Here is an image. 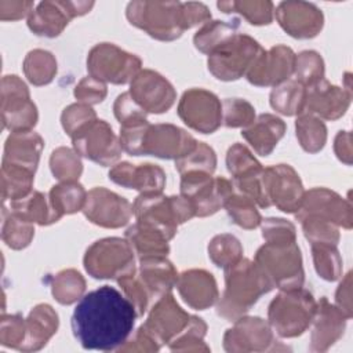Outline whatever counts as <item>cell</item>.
<instances>
[{"mask_svg": "<svg viewBox=\"0 0 353 353\" xmlns=\"http://www.w3.org/2000/svg\"><path fill=\"white\" fill-rule=\"evenodd\" d=\"M295 130L299 145L305 152L317 153L324 148L327 128L321 119L310 113H299L295 123Z\"/></svg>", "mask_w": 353, "mask_h": 353, "instance_id": "8d00e7d4", "label": "cell"}, {"mask_svg": "<svg viewBox=\"0 0 353 353\" xmlns=\"http://www.w3.org/2000/svg\"><path fill=\"white\" fill-rule=\"evenodd\" d=\"M37 109L30 101L26 84L15 74L1 80V120L11 132L29 131L37 123Z\"/></svg>", "mask_w": 353, "mask_h": 353, "instance_id": "8fae6325", "label": "cell"}, {"mask_svg": "<svg viewBox=\"0 0 353 353\" xmlns=\"http://www.w3.org/2000/svg\"><path fill=\"white\" fill-rule=\"evenodd\" d=\"M263 48L248 34L236 33L208 55V70L223 81L243 77Z\"/></svg>", "mask_w": 353, "mask_h": 353, "instance_id": "ba28073f", "label": "cell"}, {"mask_svg": "<svg viewBox=\"0 0 353 353\" xmlns=\"http://www.w3.org/2000/svg\"><path fill=\"white\" fill-rule=\"evenodd\" d=\"M74 97L77 98V101L85 105L99 103L106 97V85L103 81L87 76L81 79L80 83L76 85Z\"/></svg>", "mask_w": 353, "mask_h": 353, "instance_id": "91938a15", "label": "cell"}, {"mask_svg": "<svg viewBox=\"0 0 353 353\" xmlns=\"http://www.w3.org/2000/svg\"><path fill=\"white\" fill-rule=\"evenodd\" d=\"M216 7L225 14H240L251 25H269L274 12L272 1H218Z\"/></svg>", "mask_w": 353, "mask_h": 353, "instance_id": "ab89813d", "label": "cell"}, {"mask_svg": "<svg viewBox=\"0 0 353 353\" xmlns=\"http://www.w3.org/2000/svg\"><path fill=\"white\" fill-rule=\"evenodd\" d=\"M243 247L232 234H218L208 244V256L218 268H228L241 259Z\"/></svg>", "mask_w": 353, "mask_h": 353, "instance_id": "c3c4849f", "label": "cell"}, {"mask_svg": "<svg viewBox=\"0 0 353 353\" xmlns=\"http://www.w3.org/2000/svg\"><path fill=\"white\" fill-rule=\"evenodd\" d=\"M262 223V236L266 241L285 243L295 241V228L291 222L281 218H268Z\"/></svg>", "mask_w": 353, "mask_h": 353, "instance_id": "6f0895ef", "label": "cell"}, {"mask_svg": "<svg viewBox=\"0 0 353 353\" xmlns=\"http://www.w3.org/2000/svg\"><path fill=\"white\" fill-rule=\"evenodd\" d=\"M239 21L233 22L225 21H208L203 25L200 30L193 37V43L196 48L207 55H210L215 48L228 41L237 33Z\"/></svg>", "mask_w": 353, "mask_h": 353, "instance_id": "d590c367", "label": "cell"}, {"mask_svg": "<svg viewBox=\"0 0 353 353\" xmlns=\"http://www.w3.org/2000/svg\"><path fill=\"white\" fill-rule=\"evenodd\" d=\"M141 59L112 43H99L91 48L87 69L91 77L113 84L131 83L139 73Z\"/></svg>", "mask_w": 353, "mask_h": 353, "instance_id": "30bf717a", "label": "cell"}, {"mask_svg": "<svg viewBox=\"0 0 353 353\" xmlns=\"http://www.w3.org/2000/svg\"><path fill=\"white\" fill-rule=\"evenodd\" d=\"M316 306L313 295L302 287L283 290L269 305V325L283 338L298 336L312 324Z\"/></svg>", "mask_w": 353, "mask_h": 353, "instance_id": "277c9868", "label": "cell"}, {"mask_svg": "<svg viewBox=\"0 0 353 353\" xmlns=\"http://www.w3.org/2000/svg\"><path fill=\"white\" fill-rule=\"evenodd\" d=\"M352 90L330 84L325 79L306 87L303 109L301 113H310L324 120H336L345 114L350 105Z\"/></svg>", "mask_w": 353, "mask_h": 353, "instance_id": "44dd1931", "label": "cell"}, {"mask_svg": "<svg viewBox=\"0 0 353 353\" xmlns=\"http://www.w3.org/2000/svg\"><path fill=\"white\" fill-rule=\"evenodd\" d=\"M119 285L123 290V294L130 299V302L134 305L138 316H142L150 305V296L148 291L145 290L141 279L138 277L137 270L128 276H124L117 280Z\"/></svg>", "mask_w": 353, "mask_h": 353, "instance_id": "11a10c76", "label": "cell"}, {"mask_svg": "<svg viewBox=\"0 0 353 353\" xmlns=\"http://www.w3.org/2000/svg\"><path fill=\"white\" fill-rule=\"evenodd\" d=\"M83 212L88 221L98 226L120 228L128 223L134 210L124 197L105 188H94L87 193Z\"/></svg>", "mask_w": 353, "mask_h": 353, "instance_id": "e0dca14e", "label": "cell"}, {"mask_svg": "<svg viewBox=\"0 0 353 353\" xmlns=\"http://www.w3.org/2000/svg\"><path fill=\"white\" fill-rule=\"evenodd\" d=\"M125 15L131 25L161 41L175 40L185 30L179 1H131Z\"/></svg>", "mask_w": 353, "mask_h": 353, "instance_id": "8992f818", "label": "cell"}, {"mask_svg": "<svg viewBox=\"0 0 353 353\" xmlns=\"http://www.w3.org/2000/svg\"><path fill=\"white\" fill-rule=\"evenodd\" d=\"M273 288L261 268L241 258L225 268V291L216 305V313L229 321L247 313L261 295Z\"/></svg>", "mask_w": 353, "mask_h": 353, "instance_id": "7a4b0ae2", "label": "cell"}, {"mask_svg": "<svg viewBox=\"0 0 353 353\" xmlns=\"http://www.w3.org/2000/svg\"><path fill=\"white\" fill-rule=\"evenodd\" d=\"M72 141L77 154L103 167L116 163L123 150L112 127L98 119L76 132Z\"/></svg>", "mask_w": 353, "mask_h": 353, "instance_id": "7c38bea8", "label": "cell"}, {"mask_svg": "<svg viewBox=\"0 0 353 353\" xmlns=\"http://www.w3.org/2000/svg\"><path fill=\"white\" fill-rule=\"evenodd\" d=\"M233 190V183L222 176L212 178L207 172L181 174V196L192 205L194 216L216 212Z\"/></svg>", "mask_w": 353, "mask_h": 353, "instance_id": "9c48e42d", "label": "cell"}, {"mask_svg": "<svg viewBox=\"0 0 353 353\" xmlns=\"http://www.w3.org/2000/svg\"><path fill=\"white\" fill-rule=\"evenodd\" d=\"M182 299L196 310H204L218 301L214 276L203 269H190L178 276L176 285Z\"/></svg>", "mask_w": 353, "mask_h": 353, "instance_id": "4316f807", "label": "cell"}, {"mask_svg": "<svg viewBox=\"0 0 353 353\" xmlns=\"http://www.w3.org/2000/svg\"><path fill=\"white\" fill-rule=\"evenodd\" d=\"M255 204L256 203L248 196L233 190V193L226 199L223 207L236 225L244 229H254L262 222L261 214Z\"/></svg>", "mask_w": 353, "mask_h": 353, "instance_id": "60d3db41", "label": "cell"}, {"mask_svg": "<svg viewBox=\"0 0 353 353\" xmlns=\"http://www.w3.org/2000/svg\"><path fill=\"white\" fill-rule=\"evenodd\" d=\"M125 240L130 243L134 254H137L139 259L167 256L170 252L168 239L159 230L139 222L127 229Z\"/></svg>", "mask_w": 353, "mask_h": 353, "instance_id": "1f68e13d", "label": "cell"}, {"mask_svg": "<svg viewBox=\"0 0 353 353\" xmlns=\"http://www.w3.org/2000/svg\"><path fill=\"white\" fill-rule=\"evenodd\" d=\"M313 262L317 274L327 280L334 281L342 274V258L334 244L325 243H310Z\"/></svg>", "mask_w": 353, "mask_h": 353, "instance_id": "ee69618b", "label": "cell"}, {"mask_svg": "<svg viewBox=\"0 0 353 353\" xmlns=\"http://www.w3.org/2000/svg\"><path fill=\"white\" fill-rule=\"evenodd\" d=\"M48 199L55 212L62 216L83 210L87 192L77 181H63L51 188Z\"/></svg>", "mask_w": 353, "mask_h": 353, "instance_id": "e575fe53", "label": "cell"}, {"mask_svg": "<svg viewBox=\"0 0 353 353\" xmlns=\"http://www.w3.org/2000/svg\"><path fill=\"white\" fill-rule=\"evenodd\" d=\"M128 92L146 113H164L176 98L172 84L160 73L149 69L139 70Z\"/></svg>", "mask_w": 353, "mask_h": 353, "instance_id": "d6986e66", "label": "cell"}, {"mask_svg": "<svg viewBox=\"0 0 353 353\" xmlns=\"http://www.w3.org/2000/svg\"><path fill=\"white\" fill-rule=\"evenodd\" d=\"M262 183L270 204L283 212H296L303 199V186L296 171L288 164L263 168Z\"/></svg>", "mask_w": 353, "mask_h": 353, "instance_id": "5bb4252c", "label": "cell"}, {"mask_svg": "<svg viewBox=\"0 0 353 353\" xmlns=\"http://www.w3.org/2000/svg\"><path fill=\"white\" fill-rule=\"evenodd\" d=\"M346 320L347 316L336 305H331L327 298H321L312 321L314 325L310 350L323 352L335 343L343 334Z\"/></svg>", "mask_w": 353, "mask_h": 353, "instance_id": "484cf974", "label": "cell"}, {"mask_svg": "<svg viewBox=\"0 0 353 353\" xmlns=\"http://www.w3.org/2000/svg\"><path fill=\"white\" fill-rule=\"evenodd\" d=\"M178 116L192 130L212 134L222 124V103L211 91L190 88L178 103Z\"/></svg>", "mask_w": 353, "mask_h": 353, "instance_id": "4fadbf2b", "label": "cell"}, {"mask_svg": "<svg viewBox=\"0 0 353 353\" xmlns=\"http://www.w3.org/2000/svg\"><path fill=\"white\" fill-rule=\"evenodd\" d=\"M26 336V320L19 314H3L0 327V342L3 346L19 349Z\"/></svg>", "mask_w": 353, "mask_h": 353, "instance_id": "9f6ffc18", "label": "cell"}, {"mask_svg": "<svg viewBox=\"0 0 353 353\" xmlns=\"http://www.w3.org/2000/svg\"><path fill=\"white\" fill-rule=\"evenodd\" d=\"M109 179L114 183L135 189L141 193H161L165 185V174L156 164H131L127 161L119 163L109 171Z\"/></svg>", "mask_w": 353, "mask_h": 353, "instance_id": "d4e9b609", "label": "cell"}, {"mask_svg": "<svg viewBox=\"0 0 353 353\" xmlns=\"http://www.w3.org/2000/svg\"><path fill=\"white\" fill-rule=\"evenodd\" d=\"M95 119H97V114L91 109V106L81 102L69 105L68 108H65L61 116L62 127L70 138L76 132H79L81 128L88 125L91 121H94Z\"/></svg>", "mask_w": 353, "mask_h": 353, "instance_id": "db71d44e", "label": "cell"}, {"mask_svg": "<svg viewBox=\"0 0 353 353\" xmlns=\"http://www.w3.org/2000/svg\"><path fill=\"white\" fill-rule=\"evenodd\" d=\"M43 145L41 137L32 130L11 132L6 141L3 163L19 165L34 172Z\"/></svg>", "mask_w": 353, "mask_h": 353, "instance_id": "f1b7e54d", "label": "cell"}, {"mask_svg": "<svg viewBox=\"0 0 353 353\" xmlns=\"http://www.w3.org/2000/svg\"><path fill=\"white\" fill-rule=\"evenodd\" d=\"M94 1H41L28 17L29 29L44 37H57L74 17L90 12Z\"/></svg>", "mask_w": 353, "mask_h": 353, "instance_id": "9a60e30c", "label": "cell"}, {"mask_svg": "<svg viewBox=\"0 0 353 353\" xmlns=\"http://www.w3.org/2000/svg\"><path fill=\"white\" fill-rule=\"evenodd\" d=\"M23 73L34 85L48 84L57 73V61L46 50L29 51L23 61Z\"/></svg>", "mask_w": 353, "mask_h": 353, "instance_id": "f35d334b", "label": "cell"}, {"mask_svg": "<svg viewBox=\"0 0 353 353\" xmlns=\"http://www.w3.org/2000/svg\"><path fill=\"white\" fill-rule=\"evenodd\" d=\"M299 221L305 237L310 243H325L336 245L339 241L338 226L327 219L312 214H295Z\"/></svg>", "mask_w": 353, "mask_h": 353, "instance_id": "f6af8a7d", "label": "cell"}, {"mask_svg": "<svg viewBox=\"0 0 353 353\" xmlns=\"http://www.w3.org/2000/svg\"><path fill=\"white\" fill-rule=\"evenodd\" d=\"M3 241L12 250H21L30 244L34 236V226L32 222L21 218L14 212L6 211L3 208Z\"/></svg>", "mask_w": 353, "mask_h": 353, "instance_id": "b9f144b4", "label": "cell"}, {"mask_svg": "<svg viewBox=\"0 0 353 353\" xmlns=\"http://www.w3.org/2000/svg\"><path fill=\"white\" fill-rule=\"evenodd\" d=\"M335 153L341 161H345L346 164H350L352 157V149H350V134L349 131H341L335 138L334 145Z\"/></svg>", "mask_w": 353, "mask_h": 353, "instance_id": "e7e4bbea", "label": "cell"}, {"mask_svg": "<svg viewBox=\"0 0 353 353\" xmlns=\"http://www.w3.org/2000/svg\"><path fill=\"white\" fill-rule=\"evenodd\" d=\"M84 290L85 281L83 276L74 269L62 270L52 279V295L62 305H70L80 299Z\"/></svg>", "mask_w": 353, "mask_h": 353, "instance_id": "7bdbcfd3", "label": "cell"}, {"mask_svg": "<svg viewBox=\"0 0 353 353\" xmlns=\"http://www.w3.org/2000/svg\"><path fill=\"white\" fill-rule=\"evenodd\" d=\"M216 156L211 146L204 142H199L194 150L189 154L175 160V168L179 174L185 172H207L211 174L215 171Z\"/></svg>", "mask_w": 353, "mask_h": 353, "instance_id": "bcb514c9", "label": "cell"}, {"mask_svg": "<svg viewBox=\"0 0 353 353\" xmlns=\"http://www.w3.org/2000/svg\"><path fill=\"white\" fill-rule=\"evenodd\" d=\"M255 120L254 106L241 98H226L222 102V123L226 127H248Z\"/></svg>", "mask_w": 353, "mask_h": 353, "instance_id": "816d5d0a", "label": "cell"}, {"mask_svg": "<svg viewBox=\"0 0 353 353\" xmlns=\"http://www.w3.org/2000/svg\"><path fill=\"white\" fill-rule=\"evenodd\" d=\"M226 165L233 179H237L262 170L261 163L241 143H234L233 146L229 148L226 154Z\"/></svg>", "mask_w": 353, "mask_h": 353, "instance_id": "f907efd6", "label": "cell"}, {"mask_svg": "<svg viewBox=\"0 0 353 353\" xmlns=\"http://www.w3.org/2000/svg\"><path fill=\"white\" fill-rule=\"evenodd\" d=\"M295 68L294 51L283 44L262 50L245 73L247 80L258 87H276L291 79Z\"/></svg>", "mask_w": 353, "mask_h": 353, "instance_id": "2e32d148", "label": "cell"}, {"mask_svg": "<svg viewBox=\"0 0 353 353\" xmlns=\"http://www.w3.org/2000/svg\"><path fill=\"white\" fill-rule=\"evenodd\" d=\"M295 80L309 87L324 79V62L316 51H302L295 55Z\"/></svg>", "mask_w": 353, "mask_h": 353, "instance_id": "681fc988", "label": "cell"}, {"mask_svg": "<svg viewBox=\"0 0 353 353\" xmlns=\"http://www.w3.org/2000/svg\"><path fill=\"white\" fill-rule=\"evenodd\" d=\"M34 4L32 1H0V19L1 21H17L23 17H29L33 11Z\"/></svg>", "mask_w": 353, "mask_h": 353, "instance_id": "6125c7cd", "label": "cell"}, {"mask_svg": "<svg viewBox=\"0 0 353 353\" xmlns=\"http://www.w3.org/2000/svg\"><path fill=\"white\" fill-rule=\"evenodd\" d=\"M10 211L39 225H50L61 218L52 208L48 196L37 190H32L25 197L10 201Z\"/></svg>", "mask_w": 353, "mask_h": 353, "instance_id": "d6a6232c", "label": "cell"}, {"mask_svg": "<svg viewBox=\"0 0 353 353\" xmlns=\"http://www.w3.org/2000/svg\"><path fill=\"white\" fill-rule=\"evenodd\" d=\"M336 306L347 316L352 317V306H350V273L346 274L343 281L339 284L336 294H335Z\"/></svg>", "mask_w": 353, "mask_h": 353, "instance_id": "be15d7a7", "label": "cell"}, {"mask_svg": "<svg viewBox=\"0 0 353 353\" xmlns=\"http://www.w3.org/2000/svg\"><path fill=\"white\" fill-rule=\"evenodd\" d=\"M285 132V123L274 114H259L241 135L261 156H269Z\"/></svg>", "mask_w": 353, "mask_h": 353, "instance_id": "f546056e", "label": "cell"}, {"mask_svg": "<svg viewBox=\"0 0 353 353\" xmlns=\"http://www.w3.org/2000/svg\"><path fill=\"white\" fill-rule=\"evenodd\" d=\"M274 342L272 328L261 317H240L234 320L223 336V346L228 352L268 350Z\"/></svg>", "mask_w": 353, "mask_h": 353, "instance_id": "603a6c76", "label": "cell"}, {"mask_svg": "<svg viewBox=\"0 0 353 353\" xmlns=\"http://www.w3.org/2000/svg\"><path fill=\"white\" fill-rule=\"evenodd\" d=\"M211 19V12L203 3H182V23L183 29H190L199 23H205Z\"/></svg>", "mask_w": 353, "mask_h": 353, "instance_id": "94428289", "label": "cell"}, {"mask_svg": "<svg viewBox=\"0 0 353 353\" xmlns=\"http://www.w3.org/2000/svg\"><path fill=\"white\" fill-rule=\"evenodd\" d=\"M306 87L295 79H288L273 87L270 92V106L285 116L299 114L303 109Z\"/></svg>", "mask_w": 353, "mask_h": 353, "instance_id": "836d02e7", "label": "cell"}, {"mask_svg": "<svg viewBox=\"0 0 353 353\" xmlns=\"http://www.w3.org/2000/svg\"><path fill=\"white\" fill-rule=\"evenodd\" d=\"M274 15L279 25L295 39L317 36L324 23L321 10L307 1H281Z\"/></svg>", "mask_w": 353, "mask_h": 353, "instance_id": "7402d4cb", "label": "cell"}, {"mask_svg": "<svg viewBox=\"0 0 353 353\" xmlns=\"http://www.w3.org/2000/svg\"><path fill=\"white\" fill-rule=\"evenodd\" d=\"M58 314L47 303L37 305L26 319V336L19 350H39L57 332Z\"/></svg>", "mask_w": 353, "mask_h": 353, "instance_id": "4dcf8cb0", "label": "cell"}, {"mask_svg": "<svg viewBox=\"0 0 353 353\" xmlns=\"http://www.w3.org/2000/svg\"><path fill=\"white\" fill-rule=\"evenodd\" d=\"M84 268L94 279H114L134 273V251L125 239L108 237L87 248Z\"/></svg>", "mask_w": 353, "mask_h": 353, "instance_id": "52a82bcc", "label": "cell"}, {"mask_svg": "<svg viewBox=\"0 0 353 353\" xmlns=\"http://www.w3.org/2000/svg\"><path fill=\"white\" fill-rule=\"evenodd\" d=\"M254 262L261 268L270 284L281 291L301 288L303 284L302 256L296 241H266L256 251Z\"/></svg>", "mask_w": 353, "mask_h": 353, "instance_id": "5b68a950", "label": "cell"}, {"mask_svg": "<svg viewBox=\"0 0 353 353\" xmlns=\"http://www.w3.org/2000/svg\"><path fill=\"white\" fill-rule=\"evenodd\" d=\"M197 141L185 130L172 124L149 125L141 154H150L167 160H178L197 146Z\"/></svg>", "mask_w": 353, "mask_h": 353, "instance_id": "ac0fdd59", "label": "cell"}, {"mask_svg": "<svg viewBox=\"0 0 353 353\" xmlns=\"http://www.w3.org/2000/svg\"><path fill=\"white\" fill-rule=\"evenodd\" d=\"M145 290L148 291L150 301H157L163 295L168 294L172 287L176 285L178 273L172 263L165 256H154L139 259V272Z\"/></svg>", "mask_w": 353, "mask_h": 353, "instance_id": "83f0119b", "label": "cell"}, {"mask_svg": "<svg viewBox=\"0 0 353 353\" xmlns=\"http://www.w3.org/2000/svg\"><path fill=\"white\" fill-rule=\"evenodd\" d=\"M33 179H34L33 171L19 165L3 163V167H1L3 200L14 201L29 194L32 192Z\"/></svg>", "mask_w": 353, "mask_h": 353, "instance_id": "74e56055", "label": "cell"}, {"mask_svg": "<svg viewBox=\"0 0 353 353\" xmlns=\"http://www.w3.org/2000/svg\"><path fill=\"white\" fill-rule=\"evenodd\" d=\"M50 168L52 175L63 181H77L83 171V164L76 150L69 148H58L51 153Z\"/></svg>", "mask_w": 353, "mask_h": 353, "instance_id": "7dc6e473", "label": "cell"}, {"mask_svg": "<svg viewBox=\"0 0 353 353\" xmlns=\"http://www.w3.org/2000/svg\"><path fill=\"white\" fill-rule=\"evenodd\" d=\"M205 323L196 316H192L189 325L170 345L171 350H208L203 338L205 335Z\"/></svg>", "mask_w": 353, "mask_h": 353, "instance_id": "f5cc1de1", "label": "cell"}, {"mask_svg": "<svg viewBox=\"0 0 353 353\" xmlns=\"http://www.w3.org/2000/svg\"><path fill=\"white\" fill-rule=\"evenodd\" d=\"M192 316L186 313L168 292L152 306L143 327L161 343H171L189 325Z\"/></svg>", "mask_w": 353, "mask_h": 353, "instance_id": "ffe728a7", "label": "cell"}, {"mask_svg": "<svg viewBox=\"0 0 353 353\" xmlns=\"http://www.w3.org/2000/svg\"><path fill=\"white\" fill-rule=\"evenodd\" d=\"M296 214H312L345 229L352 228V205L335 192L324 188L310 189L303 194Z\"/></svg>", "mask_w": 353, "mask_h": 353, "instance_id": "cb8c5ba5", "label": "cell"}, {"mask_svg": "<svg viewBox=\"0 0 353 353\" xmlns=\"http://www.w3.org/2000/svg\"><path fill=\"white\" fill-rule=\"evenodd\" d=\"M137 317L123 292L102 285L80 298L72 314V330L84 349L119 350L131 336Z\"/></svg>", "mask_w": 353, "mask_h": 353, "instance_id": "6da1fadb", "label": "cell"}, {"mask_svg": "<svg viewBox=\"0 0 353 353\" xmlns=\"http://www.w3.org/2000/svg\"><path fill=\"white\" fill-rule=\"evenodd\" d=\"M137 222L150 226L171 240L181 223L194 216L192 205L182 196L141 193L132 204Z\"/></svg>", "mask_w": 353, "mask_h": 353, "instance_id": "3957f363", "label": "cell"}, {"mask_svg": "<svg viewBox=\"0 0 353 353\" xmlns=\"http://www.w3.org/2000/svg\"><path fill=\"white\" fill-rule=\"evenodd\" d=\"M114 116L120 124H127L132 121H139L146 119V112L132 99L130 92H123L117 97L113 105Z\"/></svg>", "mask_w": 353, "mask_h": 353, "instance_id": "680465c9", "label": "cell"}]
</instances>
